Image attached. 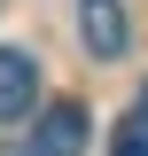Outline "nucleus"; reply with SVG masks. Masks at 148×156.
Instances as JSON below:
<instances>
[{
  "instance_id": "obj_1",
  "label": "nucleus",
  "mask_w": 148,
  "mask_h": 156,
  "mask_svg": "<svg viewBox=\"0 0 148 156\" xmlns=\"http://www.w3.org/2000/svg\"><path fill=\"white\" fill-rule=\"evenodd\" d=\"M78 39H86L101 62H117L132 47V16H125V0H78Z\"/></svg>"
},
{
  "instance_id": "obj_2",
  "label": "nucleus",
  "mask_w": 148,
  "mask_h": 156,
  "mask_svg": "<svg viewBox=\"0 0 148 156\" xmlns=\"http://www.w3.org/2000/svg\"><path fill=\"white\" fill-rule=\"evenodd\" d=\"M31 101H39V62L23 47H0V125L31 117Z\"/></svg>"
},
{
  "instance_id": "obj_3",
  "label": "nucleus",
  "mask_w": 148,
  "mask_h": 156,
  "mask_svg": "<svg viewBox=\"0 0 148 156\" xmlns=\"http://www.w3.org/2000/svg\"><path fill=\"white\" fill-rule=\"evenodd\" d=\"M31 156H86V109L78 101H47V117L31 133Z\"/></svg>"
},
{
  "instance_id": "obj_4",
  "label": "nucleus",
  "mask_w": 148,
  "mask_h": 156,
  "mask_svg": "<svg viewBox=\"0 0 148 156\" xmlns=\"http://www.w3.org/2000/svg\"><path fill=\"white\" fill-rule=\"evenodd\" d=\"M109 156H148V125H132V117H125L117 140H109Z\"/></svg>"
},
{
  "instance_id": "obj_5",
  "label": "nucleus",
  "mask_w": 148,
  "mask_h": 156,
  "mask_svg": "<svg viewBox=\"0 0 148 156\" xmlns=\"http://www.w3.org/2000/svg\"><path fill=\"white\" fill-rule=\"evenodd\" d=\"M132 125H148V86H140V101H132Z\"/></svg>"
},
{
  "instance_id": "obj_6",
  "label": "nucleus",
  "mask_w": 148,
  "mask_h": 156,
  "mask_svg": "<svg viewBox=\"0 0 148 156\" xmlns=\"http://www.w3.org/2000/svg\"><path fill=\"white\" fill-rule=\"evenodd\" d=\"M0 156H31V148H0Z\"/></svg>"
}]
</instances>
